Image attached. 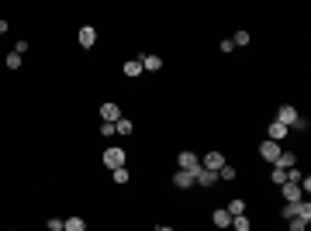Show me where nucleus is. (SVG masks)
I'll list each match as a JSON object with an SVG mask.
<instances>
[{"instance_id":"nucleus-1","label":"nucleus","mask_w":311,"mask_h":231,"mask_svg":"<svg viewBox=\"0 0 311 231\" xmlns=\"http://www.w3.org/2000/svg\"><path fill=\"white\" fill-rule=\"evenodd\" d=\"M176 166L187 169V173H197V169H201V159H197V152H187V149H183V152L176 155Z\"/></svg>"},{"instance_id":"nucleus-2","label":"nucleus","mask_w":311,"mask_h":231,"mask_svg":"<svg viewBox=\"0 0 311 231\" xmlns=\"http://www.w3.org/2000/svg\"><path fill=\"white\" fill-rule=\"evenodd\" d=\"M225 166V155L218 152V149H211V152H204V159H201V169H211V173H218Z\"/></svg>"},{"instance_id":"nucleus-3","label":"nucleus","mask_w":311,"mask_h":231,"mask_svg":"<svg viewBox=\"0 0 311 231\" xmlns=\"http://www.w3.org/2000/svg\"><path fill=\"white\" fill-rule=\"evenodd\" d=\"M104 166L114 173V169H121L125 166V149H104Z\"/></svg>"},{"instance_id":"nucleus-4","label":"nucleus","mask_w":311,"mask_h":231,"mask_svg":"<svg viewBox=\"0 0 311 231\" xmlns=\"http://www.w3.org/2000/svg\"><path fill=\"white\" fill-rule=\"evenodd\" d=\"M277 121L291 131V124L298 121V107H291V104H284V107H277Z\"/></svg>"},{"instance_id":"nucleus-5","label":"nucleus","mask_w":311,"mask_h":231,"mask_svg":"<svg viewBox=\"0 0 311 231\" xmlns=\"http://www.w3.org/2000/svg\"><path fill=\"white\" fill-rule=\"evenodd\" d=\"M280 152H284V149H280L277 142H270V138H266V142L259 145V155H263L266 162H277V159H280Z\"/></svg>"},{"instance_id":"nucleus-6","label":"nucleus","mask_w":311,"mask_h":231,"mask_svg":"<svg viewBox=\"0 0 311 231\" xmlns=\"http://www.w3.org/2000/svg\"><path fill=\"white\" fill-rule=\"evenodd\" d=\"M79 45H83V49H93V45H97V28H93V24H83V28H79Z\"/></svg>"},{"instance_id":"nucleus-7","label":"nucleus","mask_w":311,"mask_h":231,"mask_svg":"<svg viewBox=\"0 0 311 231\" xmlns=\"http://www.w3.org/2000/svg\"><path fill=\"white\" fill-rule=\"evenodd\" d=\"M287 135H291V131H287V128L280 124V121H270V128H266V138H270V142H277V145H280V142H284Z\"/></svg>"},{"instance_id":"nucleus-8","label":"nucleus","mask_w":311,"mask_h":231,"mask_svg":"<svg viewBox=\"0 0 311 231\" xmlns=\"http://www.w3.org/2000/svg\"><path fill=\"white\" fill-rule=\"evenodd\" d=\"M173 186H176V190H190V186H194V173L176 169V173H173Z\"/></svg>"},{"instance_id":"nucleus-9","label":"nucleus","mask_w":311,"mask_h":231,"mask_svg":"<svg viewBox=\"0 0 311 231\" xmlns=\"http://www.w3.org/2000/svg\"><path fill=\"white\" fill-rule=\"evenodd\" d=\"M194 183L208 190V186H215V183H218V173H211V169H197V173H194Z\"/></svg>"},{"instance_id":"nucleus-10","label":"nucleus","mask_w":311,"mask_h":231,"mask_svg":"<svg viewBox=\"0 0 311 231\" xmlns=\"http://www.w3.org/2000/svg\"><path fill=\"white\" fill-rule=\"evenodd\" d=\"M280 193H284V200H287V204H298V200L305 197V190H301L298 183H284V186H280Z\"/></svg>"},{"instance_id":"nucleus-11","label":"nucleus","mask_w":311,"mask_h":231,"mask_svg":"<svg viewBox=\"0 0 311 231\" xmlns=\"http://www.w3.org/2000/svg\"><path fill=\"white\" fill-rule=\"evenodd\" d=\"M100 117L104 121H121V107L118 104H100Z\"/></svg>"},{"instance_id":"nucleus-12","label":"nucleus","mask_w":311,"mask_h":231,"mask_svg":"<svg viewBox=\"0 0 311 231\" xmlns=\"http://www.w3.org/2000/svg\"><path fill=\"white\" fill-rule=\"evenodd\" d=\"M211 221H215V228H232V214H229L225 207H218V211L211 214Z\"/></svg>"},{"instance_id":"nucleus-13","label":"nucleus","mask_w":311,"mask_h":231,"mask_svg":"<svg viewBox=\"0 0 311 231\" xmlns=\"http://www.w3.org/2000/svg\"><path fill=\"white\" fill-rule=\"evenodd\" d=\"M121 73H125V76H128V79H135V76H139V73H146V69H142V62H139V59H128V62L121 66Z\"/></svg>"},{"instance_id":"nucleus-14","label":"nucleus","mask_w":311,"mask_h":231,"mask_svg":"<svg viewBox=\"0 0 311 231\" xmlns=\"http://www.w3.org/2000/svg\"><path fill=\"white\" fill-rule=\"evenodd\" d=\"M139 62H142V69H149V73H159V69H162V59H159V56H142Z\"/></svg>"},{"instance_id":"nucleus-15","label":"nucleus","mask_w":311,"mask_h":231,"mask_svg":"<svg viewBox=\"0 0 311 231\" xmlns=\"http://www.w3.org/2000/svg\"><path fill=\"white\" fill-rule=\"evenodd\" d=\"M273 166H280V169H294V166H298V155L294 152H280V159H277Z\"/></svg>"},{"instance_id":"nucleus-16","label":"nucleus","mask_w":311,"mask_h":231,"mask_svg":"<svg viewBox=\"0 0 311 231\" xmlns=\"http://www.w3.org/2000/svg\"><path fill=\"white\" fill-rule=\"evenodd\" d=\"M63 231H86V221H83V218H66V221H63Z\"/></svg>"},{"instance_id":"nucleus-17","label":"nucleus","mask_w":311,"mask_h":231,"mask_svg":"<svg viewBox=\"0 0 311 231\" xmlns=\"http://www.w3.org/2000/svg\"><path fill=\"white\" fill-rule=\"evenodd\" d=\"M294 218H301V221H311V204H308V197H301L298 200V214Z\"/></svg>"},{"instance_id":"nucleus-18","label":"nucleus","mask_w":311,"mask_h":231,"mask_svg":"<svg viewBox=\"0 0 311 231\" xmlns=\"http://www.w3.org/2000/svg\"><path fill=\"white\" fill-rule=\"evenodd\" d=\"M111 179H114L118 186H125V183L132 179V173H128V166H121V169H114V173H111Z\"/></svg>"},{"instance_id":"nucleus-19","label":"nucleus","mask_w":311,"mask_h":231,"mask_svg":"<svg viewBox=\"0 0 311 231\" xmlns=\"http://www.w3.org/2000/svg\"><path fill=\"white\" fill-rule=\"evenodd\" d=\"M235 176H238V173H235V166H229V162H225V166L218 169V179H222V183H232Z\"/></svg>"},{"instance_id":"nucleus-20","label":"nucleus","mask_w":311,"mask_h":231,"mask_svg":"<svg viewBox=\"0 0 311 231\" xmlns=\"http://www.w3.org/2000/svg\"><path fill=\"white\" fill-rule=\"evenodd\" d=\"M132 131H135V124H132V121H125V117H121V121H114V135H132Z\"/></svg>"},{"instance_id":"nucleus-21","label":"nucleus","mask_w":311,"mask_h":231,"mask_svg":"<svg viewBox=\"0 0 311 231\" xmlns=\"http://www.w3.org/2000/svg\"><path fill=\"white\" fill-rule=\"evenodd\" d=\"M270 179H273V186H284V183H287V169H280V166H273V173H270Z\"/></svg>"},{"instance_id":"nucleus-22","label":"nucleus","mask_w":311,"mask_h":231,"mask_svg":"<svg viewBox=\"0 0 311 231\" xmlns=\"http://www.w3.org/2000/svg\"><path fill=\"white\" fill-rule=\"evenodd\" d=\"M232 218H238V214H245V200H229V207H225Z\"/></svg>"},{"instance_id":"nucleus-23","label":"nucleus","mask_w":311,"mask_h":231,"mask_svg":"<svg viewBox=\"0 0 311 231\" xmlns=\"http://www.w3.org/2000/svg\"><path fill=\"white\" fill-rule=\"evenodd\" d=\"M3 66H7V69H21V56H17V52H10V56L3 59Z\"/></svg>"},{"instance_id":"nucleus-24","label":"nucleus","mask_w":311,"mask_h":231,"mask_svg":"<svg viewBox=\"0 0 311 231\" xmlns=\"http://www.w3.org/2000/svg\"><path fill=\"white\" fill-rule=\"evenodd\" d=\"M294 214H298V204H284V207H280V218H284V221H291Z\"/></svg>"},{"instance_id":"nucleus-25","label":"nucleus","mask_w":311,"mask_h":231,"mask_svg":"<svg viewBox=\"0 0 311 231\" xmlns=\"http://www.w3.org/2000/svg\"><path fill=\"white\" fill-rule=\"evenodd\" d=\"M232 228H235V231H249V218H245V214L232 218Z\"/></svg>"},{"instance_id":"nucleus-26","label":"nucleus","mask_w":311,"mask_h":231,"mask_svg":"<svg viewBox=\"0 0 311 231\" xmlns=\"http://www.w3.org/2000/svg\"><path fill=\"white\" fill-rule=\"evenodd\" d=\"M308 117H305V114H298V121H294V124H291V128H294V131H308Z\"/></svg>"},{"instance_id":"nucleus-27","label":"nucleus","mask_w":311,"mask_h":231,"mask_svg":"<svg viewBox=\"0 0 311 231\" xmlns=\"http://www.w3.org/2000/svg\"><path fill=\"white\" fill-rule=\"evenodd\" d=\"M232 45H249V31H235V35H232Z\"/></svg>"},{"instance_id":"nucleus-28","label":"nucleus","mask_w":311,"mask_h":231,"mask_svg":"<svg viewBox=\"0 0 311 231\" xmlns=\"http://www.w3.org/2000/svg\"><path fill=\"white\" fill-rule=\"evenodd\" d=\"M100 135L111 138V135H114V121H100Z\"/></svg>"},{"instance_id":"nucleus-29","label":"nucleus","mask_w":311,"mask_h":231,"mask_svg":"<svg viewBox=\"0 0 311 231\" xmlns=\"http://www.w3.org/2000/svg\"><path fill=\"white\" fill-rule=\"evenodd\" d=\"M45 228H49V231H63V218H49Z\"/></svg>"},{"instance_id":"nucleus-30","label":"nucleus","mask_w":311,"mask_h":231,"mask_svg":"<svg viewBox=\"0 0 311 231\" xmlns=\"http://www.w3.org/2000/svg\"><path fill=\"white\" fill-rule=\"evenodd\" d=\"M291 231H308V221H301V218H291Z\"/></svg>"},{"instance_id":"nucleus-31","label":"nucleus","mask_w":311,"mask_h":231,"mask_svg":"<svg viewBox=\"0 0 311 231\" xmlns=\"http://www.w3.org/2000/svg\"><path fill=\"white\" fill-rule=\"evenodd\" d=\"M14 52H17V56H24V52H28V38H21V42L14 45Z\"/></svg>"},{"instance_id":"nucleus-32","label":"nucleus","mask_w":311,"mask_h":231,"mask_svg":"<svg viewBox=\"0 0 311 231\" xmlns=\"http://www.w3.org/2000/svg\"><path fill=\"white\" fill-rule=\"evenodd\" d=\"M232 49H235V45H232V38H222V56H229Z\"/></svg>"},{"instance_id":"nucleus-33","label":"nucleus","mask_w":311,"mask_h":231,"mask_svg":"<svg viewBox=\"0 0 311 231\" xmlns=\"http://www.w3.org/2000/svg\"><path fill=\"white\" fill-rule=\"evenodd\" d=\"M7 28H10V24H7V21H0V35H7Z\"/></svg>"},{"instance_id":"nucleus-34","label":"nucleus","mask_w":311,"mask_h":231,"mask_svg":"<svg viewBox=\"0 0 311 231\" xmlns=\"http://www.w3.org/2000/svg\"><path fill=\"white\" fill-rule=\"evenodd\" d=\"M156 231H173V228H169V225H159V228H156Z\"/></svg>"}]
</instances>
